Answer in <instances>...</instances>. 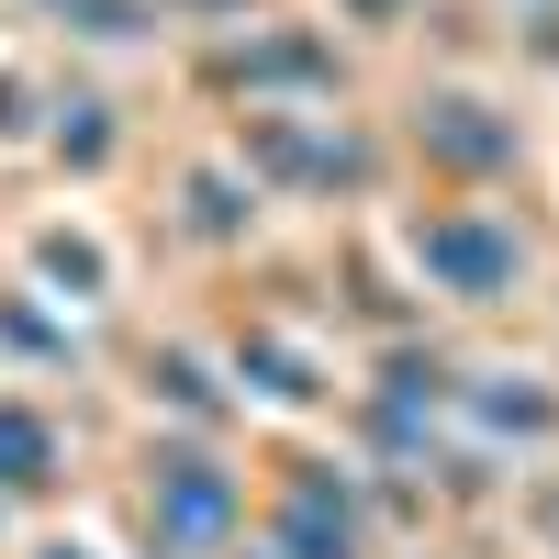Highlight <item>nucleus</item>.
I'll list each match as a JSON object with an SVG mask.
<instances>
[{"instance_id":"f257e3e1","label":"nucleus","mask_w":559,"mask_h":559,"mask_svg":"<svg viewBox=\"0 0 559 559\" xmlns=\"http://www.w3.org/2000/svg\"><path fill=\"white\" fill-rule=\"evenodd\" d=\"M157 515H168V537H213L224 515H236V492H224L213 471H168L157 481Z\"/></svg>"},{"instance_id":"f03ea898","label":"nucleus","mask_w":559,"mask_h":559,"mask_svg":"<svg viewBox=\"0 0 559 559\" xmlns=\"http://www.w3.org/2000/svg\"><path fill=\"white\" fill-rule=\"evenodd\" d=\"M426 258L459 280V292H492V280L515 269V258H503V236H471V224H437V236H426Z\"/></svg>"},{"instance_id":"7ed1b4c3","label":"nucleus","mask_w":559,"mask_h":559,"mask_svg":"<svg viewBox=\"0 0 559 559\" xmlns=\"http://www.w3.org/2000/svg\"><path fill=\"white\" fill-rule=\"evenodd\" d=\"M0 481H45V426L34 414H0Z\"/></svg>"},{"instance_id":"20e7f679","label":"nucleus","mask_w":559,"mask_h":559,"mask_svg":"<svg viewBox=\"0 0 559 559\" xmlns=\"http://www.w3.org/2000/svg\"><path fill=\"white\" fill-rule=\"evenodd\" d=\"M57 559H68V548H57Z\"/></svg>"}]
</instances>
